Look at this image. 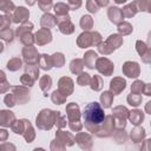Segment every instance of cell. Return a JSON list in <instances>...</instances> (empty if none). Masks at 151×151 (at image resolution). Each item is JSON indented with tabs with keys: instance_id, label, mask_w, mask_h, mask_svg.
Listing matches in <instances>:
<instances>
[{
	"instance_id": "obj_1",
	"label": "cell",
	"mask_w": 151,
	"mask_h": 151,
	"mask_svg": "<svg viewBox=\"0 0 151 151\" xmlns=\"http://www.w3.org/2000/svg\"><path fill=\"white\" fill-rule=\"evenodd\" d=\"M84 119L86 123V126L88 127L91 124L92 125H100L105 118L104 111L100 107V105L98 103H90L85 106L84 109Z\"/></svg>"
},
{
	"instance_id": "obj_2",
	"label": "cell",
	"mask_w": 151,
	"mask_h": 151,
	"mask_svg": "<svg viewBox=\"0 0 151 151\" xmlns=\"http://www.w3.org/2000/svg\"><path fill=\"white\" fill-rule=\"evenodd\" d=\"M9 118H14L12 112H8V111H0V125H5V126H8L11 123H9Z\"/></svg>"
},
{
	"instance_id": "obj_3",
	"label": "cell",
	"mask_w": 151,
	"mask_h": 151,
	"mask_svg": "<svg viewBox=\"0 0 151 151\" xmlns=\"http://www.w3.org/2000/svg\"><path fill=\"white\" fill-rule=\"evenodd\" d=\"M18 9H19V11H18V12H17V14H15V21L18 20V18H20V19H19V21L25 20V19L28 17V12H27L24 7H19Z\"/></svg>"
},
{
	"instance_id": "obj_4",
	"label": "cell",
	"mask_w": 151,
	"mask_h": 151,
	"mask_svg": "<svg viewBox=\"0 0 151 151\" xmlns=\"http://www.w3.org/2000/svg\"><path fill=\"white\" fill-rule=\"evenodd\" d=\"M132 114H131V120H132V123L133 124H139V122L140 120H143V114H142V112H139V111H134V112H131Z\"/></svg>"
},
{
	"instance_id": "obj_5",
	"label": "cell",
	"mask_w": 151,
	"mask_h": 151,
	"mask_svg": "<svg viewBox=\"0 0 151 151\" xmlns=\"http://www.w3.org/2000/svg\"><path fill=\"white\" fill-rule=\"evenodd\" d=\"M100 99H101V103H103L104 107H110V105H111V98H109V92L103 93V96H101Z\"/></svg>"
},
{
	"instance_id": "obj_6",
	"label": "cell",
	"mask_w": 151,
	"mask_h": 151,
	"mask_svg": "<svg viewBox=\"0 0 151 151\" xmlns=\"http://www.w3.org/2000/svg\"><path fill=\"white\" fill-rule=\"evenodd\" d=\"M6 137H7V132L5 130H0V140L6 139Z\"/></svg>"
},
{
	"instance_id": "obj_7",
	"label": "cell",
	"mask_w": 151,
	"mask_h": 151,
	"mask_svg": "<svg viewBox=\"0 0 151 151\" xmlns=\"http://www.w3.org/2000/svg\"><path fill=\"white\" fill-rule=\"evenodd\" d=\"M116 2H118V4H122V2H125L126 0H114Z\"/></svg>"
}]
</instances>
